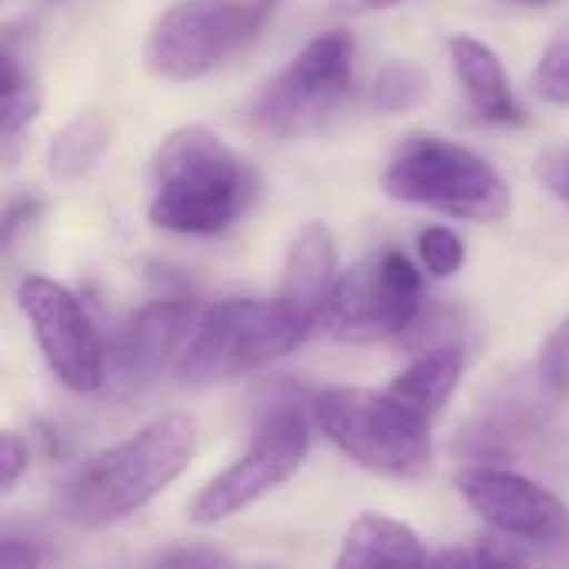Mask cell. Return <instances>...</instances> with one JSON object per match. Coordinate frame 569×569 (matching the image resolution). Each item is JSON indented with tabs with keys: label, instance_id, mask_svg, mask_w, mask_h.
<instances>
[{
	"label": "cell",
	"instance_id": "obj_1",
	"mask_svg": "<svg viewBox=\"0 0 569 569\" xmlns=\"http://www.w3.org/2000/svg\"><path fill=\"white\" fill-rule=\"evenodd\" d=\"M147 217L153 227L187 237L230 230L257 200V170L207 127H177L150 160Z\"/></svg>",
	"mask_w": 569,
	"mask_h": 569
},
{
	"label": "cell",
	"instance_id": "obj_2",
	"mask_svg": "<svg viewBox=\"0 0 569 569\" xmlns=\"http://www.w3.org/2000/svg\"><path fill=\"white\" fill-rule=\"evenodd\" d=\"M197 437V420L187 413L153 417L73 470L60 493V513L87 530L127 520L190 467Z\"/></svg>",
	"mask_w": 569,
	"mask_h": 569
},
{
	"label": "cell",
	"instance_id": "obj_3",
	"mask_svg": "<svg viewBox=\"0 0 569 569\" xmlns=\"http://www.w3.org/2000/svg\"><path fill=\"white\" fill-rule=\"evenodd\" d=\"M313 330L280 297L220 300L197 317V327L177 360V380L203 387L253 373L293 353Z\"/></svg>",
	"mask_w": 569,
	"mask_h": 569
},
{
	"label": "cell",
	"instance_id": "obj_4",
	"mask_svg": "<svg viewBox=\"0 0 569 569\" xmlns=\"http://www.w3.org/2000/svg\"><path fill=\"white\" fill-rule=\"evenodd\" d=\"M383 193L443 217L497 223L510 213V183L490 160L443 137H410L383 170Z\"/></svg>",
	"mask_w": 569,
	"mask_h": 569
},
{
	"label": "cell",
	"instance_id": "obj_5",
	"mask_svg": "<svg viewBox=\"0 0 569 569\" xmlns=\"http://www.w3.org/2000/svg\"><path fill=\"white\" fill-rule=\"evenodd\" d=\"M313 417L337 450L373 473L413 480L433 463L430 420L407 410L387 390H323L313 397Z\"/></svg>",
	"mask_w": 569,
	"mask_h": 569
},
{
	"label": "cell",
	"instance_id": "obj_6",
	"mask_svg": "<svg viewBox=\"0 0 569 569\" xmlns=\"http://www.w3.org/2000/svg\"><path fill=\"white\" fill-rule=\"evenodd\" d=\"M420 297L423 277L417 263L407 253L383 247L337 273L320 307L317 330L340 343H380L417 320Z\"/></svg>",
	"mask_w": 569,
	"mask_h": 569
},
{
	"label": "cell",
	"instance_id": "obj_7",
	"mask_svg": "<svg viewBox=\"0 0 569 569\" xmlns=\"http://www.w3.org/2000/svg\"><path fill=\"white\" fill-rule=\"evenodd\" d=\"M353 80V37L347 30L317 33L283 70L260 83L250 100V127L270 140L313 133L347 97Z\"/></svg>",
	"mask_w": 569,
	"mask_h": 569
},
{
	"label": "cell",
	"instance_id": "obj_8",
	"mask_svg": "<svg viewBox=\"0 0 569 569\" xmlns=\"http://www.w3.org/2000/svg\"><path fill=\"white\" fill-rule=\"evenodd\" d=\"M260 27L250 0H177L153 20L143 63L163 80H197L230 60Z\"/></svg>",
	"mask_w": 569,
	"mask_h": 569
},
{
	"label": "cell",
	"instance_id": "obj_9",
	"mask_svg": "<svg viewBox=\"0 0 569 569\" xmlns=\"http://www.w3.org/2000/svg\"><path fill=\"white\" fill-rule=\"evenodd\" d=\"M307 453H310V427L303 413L290 403L273 407L257 423L247 453L197 493V500L190 503V520L197 527H213L253 507L287 480H293Z\"/></svg>",
	"mask_w": 569,
	"mask_h": 569
},
{
	"label": "cell",
	"instance_id": "obj_10",
	"mask_svg": "<svg viewBox=\"0 0 569 569\" xmlns=\"http://www.w3.org/2000/svg\"><path fill=\"white\" fill-rule=\"evenodd\" d=\"M17 303L33 327V340L50 373L70 393H93L103 387V343L87 307L57 280L27 273L17 283Z\"/></svg>",
	"mask_w": 569,
	"mask_h": 569
},
{
	"label": "cell",
	"instance_id": "obj_11",
	"mask_svg": "<svg viewBox=\"0 0 569 569\" xmlns=\"http://www.w3.org/2000/svg\"><path fill=\"white\" fill-rule=\"evenodd\" d=\"M467 507L503 537L540 547L569 543V507L543 483L500 467H470L457 480Z\"/></svg>",
	"mask_w": 569,
	"mask_h": 569
},
{
	"label": "cell",
	"instance_id": "obj_12",
	"mask_svg": "<svg viewBox=\"0 0 569 569\" xmlns=\"http://www.w3.org/2000/svg\"><path fill=\"white\" fill-rule=\"evenodd\" d=\"M197 327V307L190 300H153L133 310L110 347V377L123 393L150 387L170 363L180 360Z\"/></svg>",
	"mask_w": 569,
	"mask_h": 569
},
{
	"label": "cell",
	"instance_id": "obj_13",
	"mask_svg": "<svg viewBox=\"0 0 569 569\" xmlns=\"http://www.w3.org/2000/svg\"><path fill=\"white\" fill-rule=\"evenodd\" d=\"M333 280H337V243H333V233L327 230V223L310 220V223H303L297 230L287 257H283L277 297L290 310H297L303 320H310L313 330H317V317H320V307H323Z\"/></svg>",
	"mask_w": 569,
	"mask_h": 569
},
{
	"label": "cell",
	"instance_id": "obj_14",
	"mask_svg": "<svg viewBox=\"0 0 569 569\" xmlns=\"http://www.w3.org/2000/svg\"><path fill=\"white\" fill-rule=\"evenodd\" d=\"M453 53V70L457 80L470 100V107L477 110L480 120L497 123V127H520L527 123V113L510 87V77L500 63V57L477 37L460 33L450 43Z\"/></svg>",
	"mask_w": 569,
	"mask_h": 569
},
{
	"label": "cell",
	"instance_id": "obj_15",
	"mask_svg": "<svg viewBox=\"0 0 569 569\" xmlns=\"http://www.w3.org/2000/svg\"><path fill=\"white\" fill-rule=\"evenodd\" d=\"M543 417V403L537 393H527L520 387L500 390L463 430V450L477 460L507 457L517 450L520 440H527Z\"/></svg>",
	"mask_w": 569,
	"mask_h": 569
},
{
	"label": "cell",
	"instance_id": "obj_16",
	"mask_svg": "<svg viewBox=\"0 0 569 569\" xmlns=\"http://www.w3.org/2000/svg\"><path fill=\"white\" fill-rule=\"evenodd\" d=\"M467 357L457 343H440L423 350L403 373L393 377V383L387 387L390 397H397L407 410H413L417 417L430 420L447 407V400L453 397L460 377H463Z\"/></svg>",
	"mask_w": 569,
	"mask_h": 569
},
{
	"label": "cell",
	"instance_id": "obj_17",
	"mask_svg": "<svg viewBox=\"0 0 569 569\" xmlns=\"http://www.w3.org/2000/svg\"><path fill=\"white\" fill-rule=\"evenodd\" d=\"M427 550L420 537L383 513H363L343 537L337 567H423Z\"/></svg>",
	"mask_w": 569,
	"mask_h": 569
},
{
	"label": "cell",
	"instance_id": "obj_18",
	"mask_svg": "<svg viewBox=\"0 0 569 569\" xmlns=\"http://www.w3.org/2000/svg\"><path fill=\"white\" fill-rule=\"evenodd\" d=\"M110 147V120L103 113H77L63 123L47 147V170L53 180H80Z\"/></svg>",
	"mask_w": 569,
	"mask_h": 569
},
{
	"label": "cell",
	"instance_id": "obj_19",
	"mask_svg": "<svg viewBox=\"0 0 569 569\" xmlns=\"http://www.w3.org/2000/svg\"><path fill=\"white\" fill-rule=\"evenodd\" d=\"M427 70L417 60H390L370 87V103L377 113H403L427 97Z\"/></svg>",
	"mask_w": 569,
	"mask_h": 569
},
{
	"label": "cell",
	"instance_id": "obj_20",
	"mask_svg": "<svg viewBox=\"0 0 569 569\" xmlns=\"http://www.w3.org/2000/svg\"><path fill=\"white\" fill-rule=\"evenodd\" d=\"M0 70H3V83H0V90H3V130L0 133H3V143L13 147V140L33 123V117L40 110V93L30 83L27 70L20 67V60L13 57L10 47L3 50Z\"/></svg>",
	"mask_w": 569,
	"mask_h": 569
},
{
	"label": "cell",
	"instance_id": "obj_21",
	"mask_svg": "<svg viewBox=\"0 0 569 569\" xmlns=\"http://www.w3.org/2000/svg\"><path fill=\"white\" fill-rule=\"evenodd\" d=\"M533 87L547 103L569 107V27H563L540 53Z\"/></svg>",
	"mask_w": 569,
	"mask_h": 569
},
{
	"label": "cell",
	"instance_id": "obj_22",
	"mask_svg": "<svg viewBox=\"0 0 569 569\" xmlns=\"http://www.w3.org/2000/svg\"><path fill=\"white\" fill-rule=\"evenodd\" d=\"M417 253H420V263L427 267V273H433V277H453L467 260L463 240L447 227H427L417 237Z\"/></svg>",
	"mask_w": 569,
	"mask_h": 569
},
{
	"label": "cell",
	"instance_id": "obj_23",
	"mask_svg": "<svg viewBox=\"0 0 569 569\" xmlns=\"http://www.w3.org/2000/svg\"><path fill=\"white\" fill-rule=\"evenodd\" d=\"M540 377L550 383V390L569 387V317L540 350Z\"/></svg>",
	"mask_w": 569,
	"mask_h": 569
},
{
	"label": "cell",
	"instance_id": "obj_24",
	"mask_svg": "<svg viewBox=\"0 0 569 569\" xmlns=\"http://www.w3.org/2000/svg\"><path fill=\"white\" fill-rule=\"evenodd\" d=\"M157 567H230V557L207 547V543H193V547H170L163 553L153 557Z\"/></svg>",
	"mask_w": 569,
	"mask_h": 569
},
{
	"label": "cell",
	"instance_id": "obj_25",
	"mask_svg": "<svg viewBox=\"0 0 569 569\" xmlns=\"http://www.w3.org/2000/svg\"><path fill=\"white\" fill-rule=\"evenodd\" d=\"M27 460H30V453H27V443L13 433V430H7L3 437H0V470H3V493H13V487L20 483V477L27 473Z\"/></svg>",
	"mask_w": 569,
	"mask_h": 569
},
{
	"label": "cell",
	"instance_id": "obj_26",
	"mask_svg": "<svg viewBox=\"0 0 569 569\" xmlns=\"http://www.w3.org/2000/svg\"><path fill=\"white\" fill-rule=\"evenodd\" d=\"M540 180L547 183L550 193L569 203V147L567 150H550L540 157Z\"/></svg>",
	"mask_w": 569,
	"mask_h": 569
},
{
	"label": "cell",
	"instance_id": "obj_27",
	"mask_svg": "<svg viewBox=\"0 0 569 569\" xmlns=\"http://www.w3.org/2000/svg\"><path fill=\"white\" fill-rule=\"evenodd\" d=\"M0 567L3 569H33L40 567V550L30 540L3 537L0 540Z\"/></svg>",
	"mask_w": 569,
	"mask_h": 569
},
{
	"label": "cell",
	"instance_id": "obj_28",
	"mask_svg": "<svg viewBox=\"0 0 569 569\" xmlns=\"http://www.w3.org/2000/svg\"><path fill=\"white\" fill-rule=\"evenodd\" d=\"M33 210H37V200H17V203L7 207V217H3V247H7V250L13 247L17 230L33 217Z\"/></svg>",
	"mask_w": 569,
	"mask_h": 569
},
{
	"label": "cell",
	"instance_id": "obj_29",
	"mask_svg": "<svg viewBox=\"0 0 569 569\" xmlns=\"http://www.w3.org/2000/svg\"><path fill=\"white\" fill-rule=\"evenodd\" d=\"M397 3H407V0H330V10L357 17V13H373V10H387V7H397Z\"/></svg>",
	"mask_w": 569,
	"mask_h": 569
},
{
	"label": "cell",
	"instance_id": "obj_30",
	"mask_svg": "<svg viewBox=\"0 0 569 569\" xmlns=\"http://www.w3.org/2000/svg\"><path fill=\"white\" fill-rule=\"evenodd\" d=\"M427 563H433V567H450V563H457V567H477V550H440V553L427 557Z\"/></svg>",
	"mask_w": 569,
	"mask_h": 569
},
{
	"label": "cell",
	"instance_id": "obj_31",
	"mask_svg": "<svg viewBox=\"0 0 569 569\" xmlns=\"http://www.w3.org/2000/svg\"><path fill=\"white\" fill-rule=\"evenodd\" d=\"M523 3H547V0H523Z\"/></svg>",
	"mask_w": 569,
	"mask_h": 569
}]
</instances>
